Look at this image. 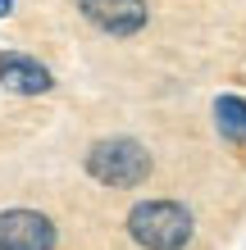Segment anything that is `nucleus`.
<instances>
[{
	"mask_svg": "<svg viewBox=\"0 0 246 250\" xmlns=\"http://www.w3.org/2000/svg\"><path fill=\"white\" fill-rule=\"evenodd\" d=\"M60 228L50 223L41 209H0V250H55Z\"/></svg>",
	"mask_w": 246,
	"mask_h": 250,
	"instance_id": "obj_3",
	"label": "nucleus"
},
{
	"mask_svg": "<svg viewBox=\"0 0 246 250\" xmlns=\"http://www.w3.org/2000/svg\"><path fill=\"white\" fill-rule=\"evenodd\" d=\"M82 168L91 173V178L100 187H114V191H133L151 178V168H155V159L151 150L141 146L137 137H100L87 146V155H82Z\"/></svg>",
	"mask_w": 246,
	"mask_h": 250,
	"instance_id": "obj_1",
	"label": "nucleus"
},
{
	"mask_svg": "<svg viewBox=\"0 0 246 250\" xmlns=\"http://www.w3.org/2000/svg\"><path fill=\"white\" fill-rule=\"evenodd\" d=\"M14 9V0H0V19H5V14Z\"/></svg>",
	"mask_w": 246,
	"mask_h": 250,
	"instance_id": "obj_7",
	"label": "nucleus"
},
{
	"mask_svg": "<svg viewBox=\"0 0 246 250\" xmlns=\"http://www.w3.org/2000/svg\"><path fill=\"white\" fill-rule=\"evenodd\" d=\"M214 127H219L224 141L233 146H246V96H219L214 100Z\"/></svg>",
	"mask_w": 246,
	"mask_h": 250,
	"instance_id": "obj_6",
	"label": "nucleus"
},
{
	"mask_svg": "<svg viewBox=\"0 0 246 250\" xmlns=\"http://www.w3.org/2000/svg\"><path fill=\"white\" fill-rule=\"evenodd\" d=\"M0 86L14 96H46L55 78H50V68L32 60V55H23V50H0Z\"/></svg>",
	"mask_w": 246,
	"mask_h": 250,
	"instance_id": "obj_5",
	"label": "nucleus"
},
{
	"mask_svg": "<svg viewBox=\"0 0 246 250\" xmlns=\"http://www.w3.org/2000/svg\"><path fill=\"white\" fill-rule=\"evenodd\" d=\"M128 237L141 250H187L196 237V218L178 200H137L128 209Z\"/></svg>",
	"mask_w": 246,
	"mask_h": 250,
	"instance_id": "obj_2",
	"label": "nucleus"
},
{
	"mask_svg": "<svg viewBox=\"0 0 246 250\" xmlns=\"http://www.w3.org/2000/svg\"><path fill=\"white\" fill-rule=\"evenodd\" d=\"M78 14L105 37H137L151 23L146 0H78Z\"/></svg>",
	"mask_w": 246,
	"mask_h": 250,
	"instance_id": "obj_4",
	"label": "nucleus"
}]
</instances>
